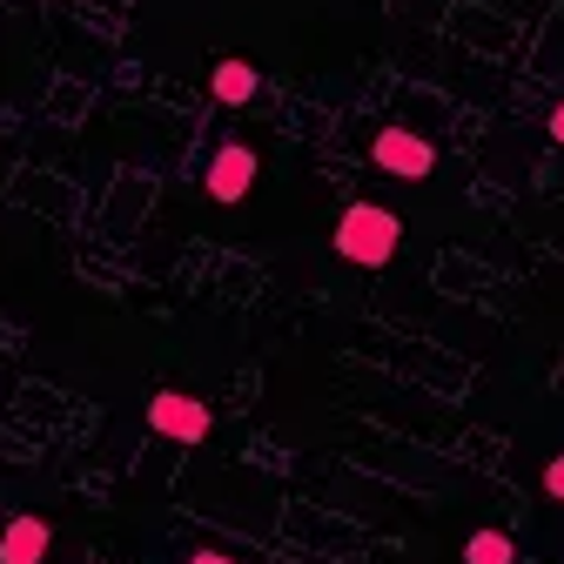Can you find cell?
I'll return each mask as SVG.
<instances>
[{"mask_svg":"<svg viewBox=\"0 0 564 564\" xmlns=\"http://www.w3.org/2000/svg\"><path fill=\"white\" fill-rule=\"evenodd\" d=\"M149 423H155V437H169V444H202L208 437V403H195L188 390H155Z\"/></svg>","mask_w":564,"mask_h":564,"instance_id":"cell-3","label":"cell"},{"mask_svg":"<svg viewBox=\"0 0 564 564\" xmlns=\"http://www.w3.org/2000/svg\"><path fill=\"white\" fill-rule=\"evenodd\" d=\"M188 564H236V557H223V551H195Z\"/></svg>","mask_w":564,"mask_h":564,"instance_id":"cell-10","label":"cell"},{"mask_svg":"<svg viewBox=\"0 0 564 564\" xmlns=\"http://www.w3.org/2000/svg\"><path fill=\"white\" fill-rule=\"evenodd\" d=\"M256 88H262V75H256L249 61H216V75H208V95H216L223 108H249Z\"/></svg>","mask_w":564,"mask_h":564,"instance_id":"cell-6","label":"cell"},{"mask_svg":"<svg viewBox=\"0 0 564 564\" xmlns=\"http://www.w3.org/2000/svg\"><path fill=\"white\" fill-rule=\"evenodd\" d=\"M544 490H551V498L564 505V457H551V464H544Z\"/></svg>","mask_w":564,"mask_h":564,"instance_id":"cell-8","label":"cell"},{"mask_svg":"<svg viewBox=\"0 0 564 564\" xmlns=\"http://www.w3.org/2000/svg\"><path fill=\"white\" fill-rule=\"evenodd\" d=\"M47 557V518H8L0 531V564H41Z\"/></svg>","mask_w":564,"mask_h":564,"instance_id":"cell-5","label":"cell"},{"mask_svg":"<svg viewBox=\"0 0 564 564\" xmlns=\"http://www.w3.org/2000/svg\"><path fill=\"white\" fill-rule=\"evenodd\" d=\"M551 141H557V149H564V101L551 108Z\"/></svg>","mask_w":564,"mask_h":564,"instance_id":"cell-9","label":"cell"},{"mask_svg":"<svg viewBox=\"0 0 564 564\" xmlns=\"http://www.w3.org/2000/svg\"><path fill=\"white\" fill-rule=\"evenodd\" d=\"M403 242V223L390 216V208L377 202H357V208H343V223H336V256L343 262H357V269H383Z\"/></svg>","mask_w":564,"mask_h":564,"instance_id":"cell-1","label":"cell"},{"mask_svg":"<svg viewBox=\"0 0 564 564\" xmlns=\"http://www.w3.org/2000/svg\"><path fill=\"white\" fill-rule=\"evenodd\" d=\"M370 162L383 169V175H403V182H423L437 169V149L423 134H410V128H383L377 141H370Z\"/></svg>","mask_w":564,"mask_h":564,"instance_id":"cell-2","label":"cell"},{"mask_svg":"<svg viewBox=\"0 0 564 564\" xmlns=\"http://www.w3.org/2000/svg\"><path fill=\"white\" fill-rule=\"evenodd\" d=\"M202 188H208V202H242L249 188H256V149H242V141H229V149H216L208 155V175H202Z\"/></svg>","mask_w":564,"mask_h":564,"instance_id":"cell-4","label":"cell"},{"mask_svg":"<svg viewBox=\"0 0 564 564\" xmlns=\"http://www.w3.org/2000/svg\"><path fill=\"white\" fill-rule=\"evenodd\" d=\"M464 564H518V544H511L505 531H477V538L464 544Z\"/></svg>","mask_w":564,"mask_h":564,"instance_id":"cell-7","label":"cell"}]
</instances>
